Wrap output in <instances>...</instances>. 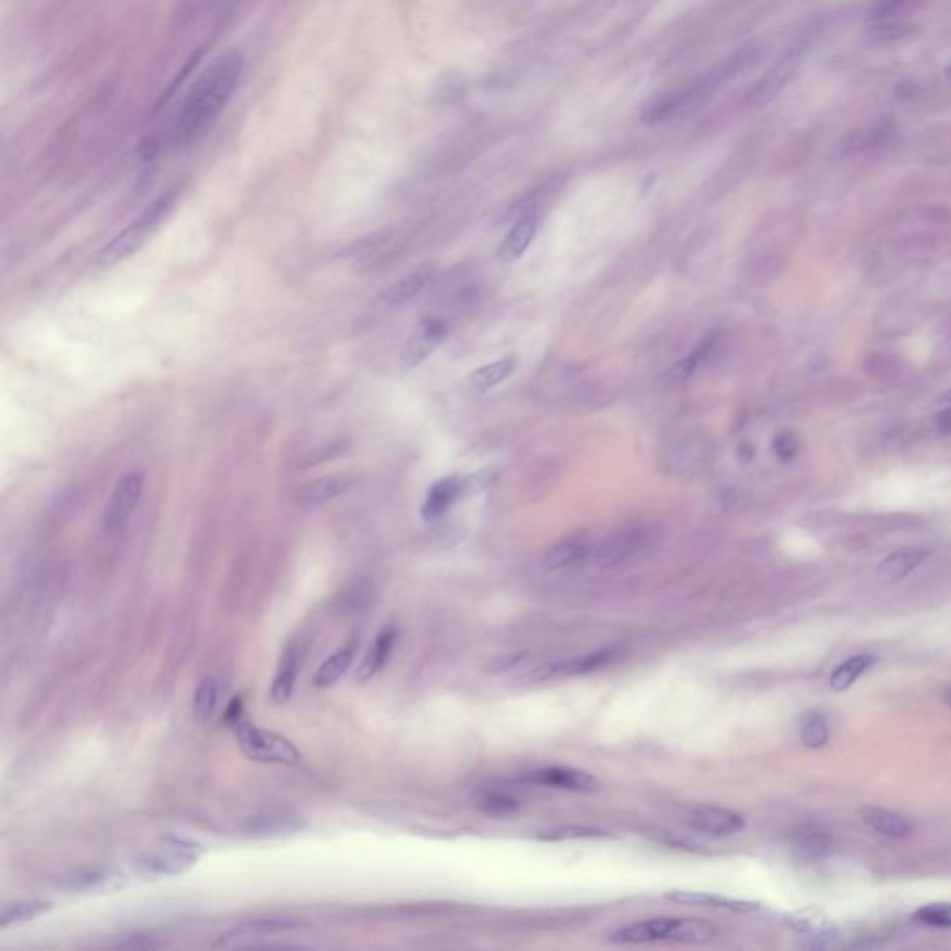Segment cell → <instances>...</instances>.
Listing matches in <instances>:
<instances>
[{
	"instance_id": "obj_1",
	"label": "cell",
	"mask_w": 951,
	"mask_h": 951,
	"mask_svg": "<svg viewBox=\"0 0 951 951\" xmlns=\"http://www.w3.org/2000/svg\"><path fill=\"white\" fill-rule=\"evenodd\" d=\"M246 69V56L238 49H229L216 56L210 66L197 77L192 88L184 95L171 118L164 136L151 138L144 147L145 157L157 155L162 145L188 147L196 144L235 97Z\"/></svg>"
},
{
	"instance_id": "obj_2",
	"label": "cell",
	"mask_w": 951,
	"mask_h": 951,
	"mask_svg": "<svg viewBox=\"0 0 951 951\" xmlns=\"http://www.w3.org/2000/svg\"><path fill=\"white\" fill-rule=\"evenodd\" d=\"M755 56L756 49L753 45L738 49L736 53L727 56L723 62H719L716 67H712L703 79L693 82L686 88L664 93V95L652 99L651 103L645 106L643 121L645 123H660L665 119L673 118L675 114L690 108V106L703 103L704 99H710L714 93L723 90L730 80L736 79L742 71L751 66Z\"/></svg>"
},
{
	"instance_id": "obj_3",
	"label": "cell",
	"mask_w": 951,
	"mask_h": 951,
	"mask_svg": "<svg viewBox=\"0 0 951 951\" xmlns=\"http://www.w3.org/2000/svg\"><path fill=\"white\" fill-rule=\"evenodd\" d=\"M716 935V925L701 918H652V920L625 925L613 931L610 940L617 944H645V942L706 944Z\"/></svg>"
},
{
	"instance_id": "obj_4",
	"label": "cell",
	"mask_w": 951,
	"mask_h": 951,
	"mask_svg": "<svg viewBox=\"0 0 951 951\" xmlns=\"http://www.w3.org/2000/svg\"><path fill=\"white\" fill-rule=\"evenodd\" d=\"M177 194L175 192H166L155 199L147 209L132 222L123 233H119L116 238H112L106 244L103 251L97 257V266L99 268H110L116 266L121 261L129 259L136 251L144 248L145 242L155 235L160 223L166 220L170 214L173 205H175Z\"/></svg>"
},
{
	"instance_id": "obj_5",
	"label": "cell",
	"mask_w": 951,
	"mask_h": 951,
	"mask_svg": "<svg viewBox=\"0 0 951 951\" xmlns=\"http://www.w3.org/2000/svg\"><path fill=\"white\" fill-rule=\"evenodd\" d=\"M236 742L249 760L262 764H285L298 766L301 762V753L294 743L281 734L272 730L261 729L246 719L238 721L235 727Z\"/></svg>"
},
{
	"instance_id": "obj_6",
	"label": "cell",
	"mask_w": 951,
	"mask_h": 951,
	"mask_svg": "<svg viewBox=\"0 0 951 951\" xmlns=\"http://www.w3.org/2000/svg\"><path fill=\"white\" fill-rule=\"evenodd\" d=\"M205 849L184 838H164L158 846L136 859V870L145 877H173L194 868Z\"/></svg>"
},
{
	"instance_id": "obj_7",
	"label": "cell",
	"mask_w": 951,
	"mask_h": 951,
	"mask_svg": "<svg viewBox=\"0 0 951 951\" xmlns=\"http://www.w3.org/2000/svg\"><path fill=\"white\" fill-rule=\"evenodd\" d=\"M144 489V476L140 472H129L119 480L114 493L110 496L105 513V528L108 534H119L131 521L132 513L140 502Z\"/></svg>"
},
{
	"instance_id": "obj_8",
	"label": "cell",
	"mask_w": 951,
	"mask_h": 951,
	"mask_svg": "<svg viewBox=\"0 0 951 951\" xmlns=\"http://www.w3.org/2000/svg\"><path fill=\"white\" fill-rule=\"evenodd\" d=\"M448 327L443 320L439 318H424L420 320L409 339L405 340L400 363L405 370H413L418 365H422L431 353L437 350V346L446 339Z\"/></svg>"
},
{
	"instance_id": "obj_9",
	"label": "cell",
	"mask_w": 951,
	"mask_h": 951,
	"mask_svg": "<svg viewBox=\"0 0 951 951\" xmlns=\"http://www.w3.org/2000/svg\"><path fill=\"white\" fill-rule=\"evenodd\" d=\"M613 658H615V652L613 651L589 652V654L574 656V658H567V660H560V662L541 665V667L534 669L528 675V678L534 680V682H547V680L578 677V675L593 673L597 669L612 664Z\"/></svg>"
},
{
	"instance_id": "obj_10",
	"label": "cell",
	"mask_w": 951,
	"mask_h": 951,
	"mask_svg": "<svg viewBox=\"0 0 951 951\" xmlns=\"http://www.w3.org/2000/svg\"><path fill=\"white\" fill-rule=\"evenodd\" d=\"M643 545H645V534L641 530L625 528L606 537L600 545H597L591 561L602 569H613L617 565H623L634 554H638Z\"/></svg>"
},
{
	"instance_id": "obj_11",
	"label": "cell",
	"mask_w": 951,
	"mask_h": 951,
	"mask_svg": "<svg viewBox=\"0 0 951 951\" xmlns=\"http://www.w3.org/2000/svg\"><path fill=\"white\" fill-rule=\"evenodd\" d=\"M353 480L348 474H331L303 483L294 493V504L301 509H316L346 495L352 489Z\"/></svg>"
},
{
	"instance_id": "obj_12",
	"label": "cell",
	"mask_w": 951,
	"mask_h": 951,
	"mask_svg": "<svg viewBox=\"0 0 951 951\" xmlns=\"http://www.w3.org/2000/svg\"><path fill=\"white\" fill-rule=\"evenodd\" d=\"M684 821L693 831L710 836H730L745 827L742 814L719 807L693 808Z\"/></svg>"
},
{
	"instance_id": "obj_13",
	"label": "cell",
	"mask_w": 951,
	"mask_h": 951,
	"mask_svg": "<svg viewBox=\"0 0 951 951\" xmlns=\"http://www.w3.org/2000/svg\"><path fill=\"white\" fill-rule=\"evenodd\" d=\"M305 929L303 922L298 920H281V918H272V920H246L240 922L229 931H225L218 938L216 946H231V944H240L246 938H266L274 935H287Z\"/></svg>"
},
{
	"instance_id": "obj_14",
	"label": "cell",
	"mask_w": 951,
	"mask_h": 951,
	"mask_svg": "<svg viewBox=\"0 0 951 951\" xmlns=\"http://www.w3.org/2000/svg\"><path fill=\"white\" fill-rule=\"evenodd\" d=\"M595 547L597 545L587 535H571L560 543H556L554 547L548 548L543 558V565L548 571H561V569L582 565L586 561L593 560Z\"/></svg>"
},
{
	"instance_id": "obj_15",
	"label": "cell",
	"mask_w": 951,
	"mask_h": 951,
	"mask_svg": "<svg viewBox=\"0 0 951 951\" xmlns=\"http://www.w3.org/2000/svg\"><path fill=\"white\" fill-rule=\"evenodd\" d=\"M528 781L539 784V786H550V788H560L567 792H595L599 788V781L586 771L580 769L563 768V766H552V768L537 769L528 775Z\"/></svg>"
},
{
	"instance_id": "obj_16",
	"label": "cell",
	"mask_w": 951,
	"mask_h": 951,
	"mask_svg": "<svg viewBox=\"0 0 951 951\" xmlns=\"http://www.w3.org/2000/svg\"><path fill=\"white\" fill-rule=\"evenodd\" d=\"M834 840L820 825H803L792 834V847L801 860L818 862L833 851Z\"/></svg>"
},
{
	"instance_id": "obj_17",
	"label": "cell",
	"mask_w": 951,
	"mask_h": 951,
	"mask_svg": "<svg viewBox=\"0 0 951 951\" xmlns=\"http://www.w3.org/2000/svg\"><path fill=\"white\" fill-rule=\"evenodd\" d=\"M396 638H398V632L392 626H387L379 632L374 645L366 652L363 664L357 669V680L359 682L365 684L368 680H372L383 671L385 665L389 664L394 645H396Z\"/></svg>"
},
{
	"instance_id": "obj_18",
	"label": "cell",
	"mask_w": 951,
	"mask_h": 951,
	"mask_svg": "<svg viewBox=\"0 0 951 951\" xmlns=\"http://www.w3.org/2000/svg\"><path fill=\"white\" fill-rule=\"evenodd\" d=\"M795 64H797V53L784 56L781 62L756 84L755 90L749 95V106L758 108V106L768 105L769 101L781 92L782 86L792 77Z\"/></svg>"
},
{
	"instance_id": "obj_19",
	"label": "cell",
	"mask_w": 951,
	"mask_h": 951,
	"mask_svg": "<svg viewBox=\"0 0 951 951\" xmlns=\"http://www.w3.org/2000/svg\"><path fill=\"white\" fill-rule=\"evenodd\" d=\"M459 496H463V480L461 478H443L431 485L428 498L422 506V517L426 521L441 519Z\"/></svg>"
},
{
	"instance_id": "obj_20",
	"label": "cell",
	"mask_w": 951,
	"mask_h": 951,
	"mask_svg": "<svg viewBox=\"0 0 951 951\" xmlns=\"http://www.w3.org/2000/svg\"><path fill=\"white\" fill-rule=\"evenodd\" d=\"M58 886L69 892H112L123 886V877L112 872H75L62 875L58 879Z\"/></svg>"
},
{
	"instance_id": "obj_21",
	"label": "cell",
	"mask_w": 951,
	"mask_h": 951,
	"mask_svg": "<svg viewBox=\"0 0 951 951\" xmlns=\"http://www.w3.org/2000/svg\"><path fill=\"white\" fill-rule=\"evenodd\" d=\"M431 277H433V268H431L430 264L418 266L417 270L409 272V274L402 277L400 281H396L394 285L387 288V290L383 292L381 300L385 301L387 305H392V307L404 305V303L413 300L424 288L430 285Z\"/></svg>"
},
{
	"instance_id": "obj_22",
	"label": "cell",
	"mask_w": 951,
	"mask_h": 951,
	"mask_svg": "<svg viewBox=\"0 0 951 951\" xmlns=\"http://www.w3.org/2000/svg\"><path fill=\"white\" fill-rule=\"evenodd\" d=\"M535 233H537V218L532 214L524 216L522 220L513 225V229L502 240V244L498 248V259L504 262L519 261L522 255L526 253V249L530 248Z\"/></svg>"
},
{
	"instance_id": "obj_23",
	"label": "cell",
	"mask_w": 951,
	"mask_h": 951,
	"mask_svg": "<svg viewBox=\"0 0 951 951\" xmlns=\"http://www.w3.org/2000/svg\"><path fill=\"white\" fill-rule=\"evenodd\" d=\"M305 823L294 816H257L244 825V834L249 838H281L300 833Z\"/></svg>"
},
{
	"instance_id": "obj_24",
	"label": "cell",
	"mask_w": 951,
	"mask_h": 951,
	"mask_svg": "<svg viewBox=\"0 0 951 951\" xmlns=\"http://www.w3.org/2000/svg\"><path fill=\"white\" fill-rule=\"evenodd\" d=\"M929 556V550L922 547L899 548L879 563V574L886 580H901L918 569Z\"/></svg>"
},
{
	"instance_id": "obj_25",
	"label": "cell",
	"mask_w": 951,
	"mask_h": 951,
	"mask_svg": "<svg viewBox=\"0 0 951 951\" xmlns=\"http://www.w3.org/2000/svg\"><path fill=\"white\" fill-rule=\"evenodd\" d=\"M862 820L866 821L873 831L892 836V838H905L912 833L911 820L901 816L898 812H890L885 808L868 807L860 810Z\"/></svg>"
},
{
	"instance_id": "obj_26",
	"label": "cell",
	"mask_w": 951,
	"mask_h": 951,
	"mask_svg": "<svg viewBox=\"0 0 951 951\" xmlns=\"http://www.w3.org/2000/svg\"><path fill=\"white\" fill-rule=\"evenodd\" d=\"M53 907L51 901H43V899H21V901L8 903L0 914V929L6 931L15 925L34 922L43 914L53 911Z\"/></svg>"
},
{
	"instance_id": "obj_27",
	"label": "cell",
	"mask_w": 951,
	"mask_h": 951,
	"mask_svg": "<svg viewBox=\"0 0 951 951\" xmlns=\"http://www.w3.org/2000/svg\"><path fill=\"white\" fill-rule=\"evenodd\" d=\"M665 898L677 903H686V905H708L712 909H721V911L730 912H749L755 911V903L742 901V899L725 898V896H714L706 892H686V890H673L667 892Z\"/></svg>"
},
{
	"instance_id": "obj_28",
	"label": "cell",
	"mask_w": 951,
	"mask_h": 951,
	"mask_svg": "<svg viewBox=\"0 0 951 951\" xmlns=\"http://www.w3.org/2000/svg\"><path fill=\"white\" fill-rule=\"evenodd\" d=\"M353 662V649L348 647V649H340V651L335 652L333 656H329L324 664L318 667L316 675H314V684L316 688H329L333 684H337L340 678L344 677L350 669V665Z\"/></svg>"
},
{
	"instance_id": "obj_29",
	"label": "cell",
	"mask_w": 951,
	"mask_h": 951,
	"mask_svg": "<svg viewBox=\"0 0 951 951\" xmlns=\"http://www.w3.org/2000/svg\"><path fill=\"white\" fill-rule=\"evenodd\" d=\"M515 368H517V361L513 357H506V359H500V361H495L491 365L474 370L470 374V383L480 391H489L496 385H500L502 381H506L513 374Z\"/></svg>"
},
{
	"instance_id": "obj_30",
	"label": "cell",
	"mask_w": 951,
	"mask_h": 951,
	"mask_svg": "<svg viewBox=\"0 0 951 951\" xmlns=\"http://www.w3.org/2000/svg\"><path fill=\"white\" fill-rule=\"evenodd\" d=\"M875 664V658L870 654H857L849 658L844 664L838 665L831 675V688L834 691H844L853 686V682L864 675L872 665Z\"/></svg>"
},
{
	"instance_id": "obj_31",
	"label": "cell",
	"mask_w": 951,
	"mask_h": 951,
	"mask_svg": "<svg viewBox=\"0 0 951 951\" xmlns=\"http://www.w3.org/2000/svg\"><path fill=\"white\" fill-rule=\"evenodd\" d=\"M296 673H298V664H296V654L288 652L283 660V665L279 667L277 675L274 678V684H272V703L277 704V706H283L290 701L292 697V691H294V684H296Z\"/></svg>"
},
{
	"instance_id": "obj_32",
	"label": "cell",
	"mask_w": 951,
	"mask_h": 951,
	"mask_svg": "<svg viewBox=\"0 0 951 951\" xmlns=\"http://www.w3.org/2000/svg\"><path fill=\"white\" fill-rule=\"evenodd\" d=\"M218 708V682L212 677L201 678L194 695V716L199 723H207Z\"/></svg>"
},
{
	"instance_id": "obj_33",
	"label": "cell",
	"mask_w": 951,
	"mask_h": 951,
	"mask_svg": "<svg viewBox=\"0 0 951 951\" xmlns=\"http://www.w3.org/2000/svg\"><path fill=\"white\" fill-rule=\"evenodd\" d=\"M790 924L794 925L797 931L805 933V935H810L812 938H818V940H831L836 935V927H834L833 922L825 916H821L818 912H799L792 916V922Z\"/></svg>"
},
{
	"instance_id": "obj_34",
	"label": "cell",
	"mask_w": 951,
	"mask_h": 951,
	"mask_svg": "<svg viewBox=\"0 0 951 951\" xmlns=\"http://www.w3.org/2000/svg\"><path fill=\"white\" fill-rule=\"evenodd\" d=\"M801 740L810 749H820L829 740V725L821 712H808L801 723Z\"/></svg>"
},
{
	"instance_id": "obj_35",
	"label": "cell",
	"mask_w": 951,
	"mask_h": 951,
	"mask_svg": "<svg viewBox=\"0 0 951 951\" xmlns=\"http://www.w3.org/2000/svg\"><path fill=\"white\" fill-rule=\"evenodd\" d=\"M604 836L608 834L600 829H591L582 825H560V827L548 829L539 838L545 842H569V840H591V838H604Z\"/></svg>"
},
{
	"instance_id": "obj_36",
	"label": "cell",
	"mask_w": 951,
	"mask_h": 951,
	"mask_svg": "<svg viewBox=\"0 0 951 951\" xmlns=\"http://www.w3.org/2000/svg\"><path fill=\"white\" fill-rule=\"evenodd\" d=\"M216 2L218 0H177L173 10V23L177 27H186L201 15L207 14Z\"/></svg>"
},
{
	"instance_id": "obj_37",
	"label": "cell",
	"mask_w": 951,
	"mask_h": 951,
	"mask_svg": "<svg viewBox=\"0 0 951 951\" xmlns=\"http://www.w3.org/2000/svg\"><path fill=\"white\" fill-rule=\"evenodd\" d=\"M914 922L929 927H951V903L925 905L914 914Z\"/></svg>"
},
{
	"instance_id": "obj_38",
	"label": "cell",
	"mask_w": 951,
	"mask_h": 951,
	"mask_svg": "<svg viewBox=\"0 0 951 951\" xmlns=\"http://www.w3.org/2000/svg\"><path fill=\"white\" fill-rule=\"evenodd\" d=\"M392 231L391 229H379V231H374L370 235L363 236L361 240H357L352 246H348L344 255L348 257H361V255H368L376 249L383 248L389 240H391Z\"/></svg>"
},
{
	"instance_id": "obj_39",
	"label": "cell",
	"mask_w": 951,
	"mask_h": 951,
	"mask_svg": "<svg viewBox=\"0 0 951 951\" xmlns=\"http://www.w3.org/2000/svg\"><path fill=\"white\" fill-rule=\"evenodd\" d=\"M712 348H714V339L703 340V342L697 346V350L693 352V355H690L686 361H682V363L677 365V368L673 370L675 379L690 378L691 374L697 370V366L701 365L704 359H706V355L712 352Z\"/></svg>"
},
{
	"instance_id": "obj_40",
	"label": "cell",
	"mask_w": 951,
	"mask_h": 951,
	"mask_svg": "<svg viewBox=\"0 0 951 951\" xmlns=\"http://www.w3.org/2000/svg\"><path fill=\"white\" fill-rule=\"evenodd\" d=\"M348 448V444L342 443V441H337V443L324 444L320 448H316L313 452L305 454L303 461H300V467L307 469V467H314V465H320V463H326L329 459L333 457L340 456L344 450Z\"/></svg>"
},
{
	"instance_id": "obj_41",
	"label": "cell",
	"mask_w": 951,
	"mask_h": 951,
	"mask_svg": "<svg viewBox=\"0 0 951 951\" xmlns=\"http://www.w3.org/2000/svg\"><path fill=\"white\" fill-rule=\"evenodd\" d=\"M517 808H519L517 801L511 799V797H506V795H487L482 801L483 812H487V814H491V816H498V818L515 814Z\"/></svg>"
},
{
	"instance_id": "obj_42",
	"label": "cell",
	"mask_w": 951,
	"mask_h": 951,
	"mask_svg": "<svg viewBox=\"0 0 951 951\" xmlns=\"http://www.w3.org/2000/svg\"><path fill=\"white\" fill-rule=\"evenodd\" d=\"M496 478H498L496 469H482L470 474L469 478H463V495H476L480 491L489 489L496 482Z\"/></svg>"
},
{
	"instance_id": "obj_43",
	"label": "cell",
	"mask_w": 951,
	"mask_h": 951,
	"mask_svg": "<svg viewBox=\"0 0 951 951\" xmlns=\"http://www.w3.org/2000/svg\"><path fill=\"white\" fill-rule=\"evenodd\" d=\"M526 652H508V654H500L493 658L489 664H487V673L491 675H502V673H508L511 669H515L517 665H521L524 660H526Z\"/></svg>"
},
{
	"instance_id": "obj_44",
	"label": "cell",
	"mask_w": 951,
	"mask_h": 951,
	"mask_svg": "<svg viewBox=\"0 0 951 951\" xmlns=\"http://www.w3.org/2000/svg\"><path fill=\"white\" fill-rule=\"evenodd\" d=\"M797 450H799V441H797V437H795L794 433L784 431V433H779V435L773 439V452H775V456L782 459V461L794 459Z\"/></svg>"
},
{
	"instance_id": "obj_45",
	"label": "cell",
	"mask_w": 951,
	"mask_h": 951,
	"mask_svg": "<svg viewBox=\"0 0 951 951\" xmlns=\"http://www.w3.org/2000/svg\"><path fill=\"white\" fill-rule=\"evenodd\" d=\"M911 0H877L875 4V10L873 14L875 17H886V15H894L899 10H903Z\"/></svg>"
},
{
	"instance_id": "obj_46",
	"label": "cell",
	"mask_w": 951,
	"mask_h": 951,
	"mask_svg": "<svg viewBox=\"0 0 951 951\" xmlns=\"http://www.w3.org/2000/svg\"><path fill=\"white\" fill-rule=\"evenodd\" d=\"M242 719H244V703H242L240 697H235L225 710V723L229 727H235L236 723L242 721Z\"/></svg>"
},
{
	"instance_id": "obj_47",
	"label": "cell",
	"mask_w": 951,
	"mask_h": 951,
	"mask_svg": "<svg viewBox=\"0 0 951 951\" xmlns=\"http://www.w3.org/2000/svg\"><path fill=\"white\" fill-rule=\"evenodd\" d=\"M938 426L944 431H951V409L944 411V413L938 417Z\"/></svg>"
},
{
	"instance_id": "obj_48",
	"label": "cell",
	"mask_w": 951,
	"mask_h": 951,
	"mask_svg": "<svg viewBox=\"0 0 951 951\" xmlns=\"http://www.w3.org/2000/svg\"><path fill=\"white\" fill-rule=\"evenodd\" d=\"M948 701H950V704H951V693H950V697H948Z\"/></svg>"
}]
</instances>
